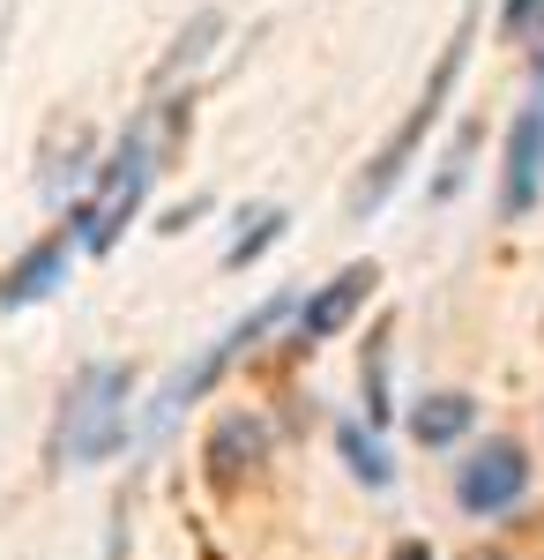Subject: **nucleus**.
Masks as SVG:
<instances>
[{
    "mask_svg": "<svg viewBox=\"0 0 544 560\" xmlns=\"http://www.w3.org/2000/svg\"><path fill=\"white\" fill-rule=\"evenodd\" d=\"M276 232H284V210H269V202H261V210H247V232H239V240L224 247V261H232V269H247V261L261 255V247H269Z\"/></svg>",
    "mask_w": 544,
    "mask_h": 560,
    "instance_id": "obj_12",
    "label": "nucleus"
},
{
    "mask_svg": "<svg viewBox=\"0 0 544 560\" xmlns=\"http://www.w3.org/2000/svg\"><path fill=\"white\" fill-rule=\"evenodd\" d=\"M83 240H75V217L60 224V232H45V240H31L23 255L0 269V306H31V300H52L60 292V277H68V255H75Z\"/></svg>",
    "mask_w": 544,
    "mask_h": 560,
    "instance_id": "obj_7",
    "label": "nucleus"
},
{
    "mask_svg": "<svg viewBox=\"0 0 544 560\" xmlns=\"http://www.w3.org/2000/svg\"><path fill=\"white\" fill-rule=\"evenodd\" d=\"M470 419H477V404H470L462 388H440V396L411 404V441H418V448H448V441L470 433Z\"/></svg>",
    "mask_w": 544,
    "mask_h": 560,
    "instance_id": "obj_10",
    "label": "nucleus"
},
{
    "mask_svg": "<svg viewBox=\"0 0 544 560\" xmlns=\"http://www.w3.org/2000/svg\"><path fill=\"white\" fill-rule=\"evenodd\" d=\"M216 31H224V15H216V8H202V15H194V23L179 31V45H172V60H165V75H172V68H194V60L210 52Z\"/></svg>",
    "mask_w": 544,
    "mask_h": 560,
    "instance_id": "obj_14",
    "label": "nucleus"
},
{
    "mask_svg": "<svg viewBox=\"0 0 544 560\" xmlns=\"http://www.w3.org/2000/svg\"><path fill=\"white\" fill-rule=\"evenodd\" d=\"M374 284H380L374 261H351V269H335L329 284H321L314 300L298 306V345H329V337H343V329H351V314L374 300Z\"/></svg>",
    "mask_w": 544,
    "mask_h": 560,
    "instance_id": "obj_9",
    "label": "nucleus"
},
{
    "mask_svg": "<svg viewBox=\"0 0 544 560\" xmlns=\"http://www.w3.org/2000/svg\"><path fill=\"white\" fill-rule=\"evenodd\" d=\"M395 560H433V546H425V538H403V546H395Z\"/></svg>",
    "mask_w": 544,
    "mask_h": 560,
    "instance_id": "obj_16",
    "label": "nucleus"
},
{
    "mask_svg": "<svg viewBox=\"0 0 544 560\" xmlns=\"http://www.w3.org/2000/svg\"><path fill=\"white\" fill-rule=\"evenodd\" d=\"M462 52H470V23H462V38L448 45V52H440V68H433V83H425V97L411 105V120H403V128H395V135H388V142L374 150V165H366V179H358V210H380V202H388V187L403 179V165H411V150H418V142H425V128L440 120V97H448V83H456Z\"/></svg>",
    "mask_w": 544,
    "mask_h": 560,
    "instance_id": "obj_3",
    "label": "nucleus"
},
{
    "mask_svg": "<svg viewBox=\"0 0 544 560\" xmlns=\"http://www.w3.org/2000/svg\"><path fill=\"white\" fill-rule=\"evenodd\" d=\"M544 15V0H507V31H530Z\"/></svg>",
    "mask_w": 544,
    "mask_h": 560,
    "instance_id": "obj_15",
    "label": "nucleus"
},
{
    "mask_svg": "<svg viewBox=\"0 0 544 560\" xmlns=\"http://www.w3.org/2000/svg\"><path fill=\"white\" fill-rule=\"evenodd\" d=\"M544 202V97L522 105V120L507 128V165H500V217L522 224V217Z\"/></svg>",
    "mask_w": 544,
    "mask_h": 560,
    "instance_id": "obj_6",
    "label": "nucleus"
},
{
    "mask_svg": "<svg viewBox=\"0 0 544 560\" xmlns=\"http://www.w3.org/2000/svg\"><path fill=\"white\" fill-rule=\"evenodd\" d=\"M127 404H134V374L120 359H90L52 411V441H45L52 464H105L127 441Z\"/></svg>",
    "mask_w": 544,
    "mask_h": 560,
    "instance_id": "obj_1",
    "label": "nucleus"
},
{
    "mask_svg": "<svg viewBox=\"0 0 544 560\" xmlns=\"http://www.w3.org/2000/svg\"><path fill=\"white\" fill-rule=\"evenodd\" d=\"M284 314H292V292H276V300H261V306L247 314V322H239V329H224V337H216V345L202 351V359H187V366H179V374L165 382V396H157V411H150V427H165V419L179 411V404H194V396H202V388H210L216 374L232 366V359H247V345L261 337V329H276Z\"/></svg>",
    "mask_w": 544,
    "mask_h": 560,
    "instance_id": "obj_5",
    "label": "nucleus"
},
{
    "mask_svg": "<svg viewBox=\"0 0 544 560\" xmlns=\"http://www.w3.org/2000/svg\"><path fill=\"white\" fill-rule=\"evenodd\" d=\"M269 441H276L269 419L247 411V404H232V411L210 427V448H202V456H210V478L216 486H247V478L269 464Z\"/></svg>",
    "mask_w": 544,
    "mask_h": 560,
    "instance_id": "obj_8",
    "label": "nucleus"
},
{
    "mask_svg": "<svg viewBox=\"0 0 544 560\" xmlns=\"http://www.w3.org/2000/svg\"><path fill=\"white\" fill-rule=\"evenodd\" d=\"M388 329H374V345H366V427H380L388 419Z\"/></svg>",
    "mask_w": 544,
    "mask_h": 560,
    "instance_id": "obj_13",
    "label": "nucleus"
},
{
    "mask_svg": "<svg viewBox=\"0 0 544 560\" xmlns=\"http://www.w3.org/2000/svg\"><path fill=\"white\" fill-rule=\"evenodd\" d=\"M335 441H343V464L366 478V486H388V478H395V464L380 456V441H374V427H366V419H358V427L343 419V433H335Z\"/></svg>",
    "mask_w": 544,
    "mask_h": 560,
    "instance_id": "obj_11",
    "label": "nucleus"
},
{
    "mask_svg": "<svg viewBox=\"0 0 544 560\" xmlns=\"http://www.w3.org/2000/svg\"><path fill=\"white\" fill-rule=\"evenodd\" d=\"M150 179H157V150H150V135H127L120 150L105 158V173H97V195L75 210V240H83V247H113V240L127 232V217L142 210Z\"/></svg>",
    "mask_w": 544,
    "mask_h": 560,
    "instance_id": "obj_2",
    "label": "nucleus"
},
{
    "mask_svg": "<svg viewBox=\"0 0 544 560\" xmlns=\"http://www.w3.org/2000/svg\"><path fill=\"white\" fill-rule=\"evenodd\" d=\"M522 493H530V448H522V441H477L456 464L462 516H507Z\"/></svg>",
    "mask_w": 544,
    "mask_h": 560,
    "instance_id": "obj_4",
    "label": "nucleus"
}]
</instances>
